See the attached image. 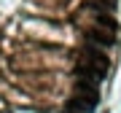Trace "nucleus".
<instances>
[{"mask_svg":"<svg viewBox=\"0 0 121 113\" xmlns=\"http://www.w3.org/2000/svg\"><path fill=\"white\" fill-rule=\"evenodd\" d=\"M97 102H99V89H97V83H94V81H86V78H78L75 86H73V102H70V108L86 113V110H94Z\"/></svg>","mask_w":121,"mask_h":113,"instance_id":"f257e3e1","label":"nucleus"},{"mask_svg":"<svg viewBox=\"0 0 121 113\" xmlns=\"http://www.w3.org/2000/svg\"><path fill=\"white\" fill-rule=\"evenodd\" d=\"M81 59H83V62H89L91 67H97V70H99V73H102V75H108L110 59H108V56H105L102 51H99L97 46H86V48H83V51H81Z\"/></svg>","mask_w":121,"mask_h":113,"instance_id":"f03ea898","label":"nucleus"},{"mask_svg":"<svg viewBox=\"0 0 121 113\" xmlns=\"http://www.w3.org/2000/svg\"><path fill=\"white\" fill-rule=\"evenodd\" d=\"M75 78H86V81H94V83H99V81L105 78V75L99 73L97 67H91L89 62H83V59H81V62L75 65Z\"/></svg>","mask_w":121,"mask_h":113,"instance_id":"7ed1b4c3","label":"nucleus"},{"mask_svg":"<svg viewBox=\"0 0 121 113\" xmlns=\"http://www.w3.org/2000/svg\"><path fill=\"white\" fill-rule=\"evenodd\" d=\"M86 35H89V40H91V43H99V46H113V43H116L113 32L102 30V27H91V30H86Z\"/></svg>","mask_w":121,"mask_h":113,"instance_id":"20e7f679","label":"nucleus"},{"mask_svg":"<svg viewBox=\"0 0 121 113\" xmlns=\"http://www.w3.org/2000/svg\"><path fill=\"white\" fill-rule=\"evenodd\" d=\"M97 27H102V30H108V32H116L118 30V22L110 16V13H99L97 11Z\"/></svg>","mask_w":121,"mask_h":113,"instance_id":"39448f33","label":"nucleus"},{"mask_svg":"<svg viewBox=\"0 0 121 113\" xmlns=\"http://www.w3.org/2000/svg\"><path fill=\"white\" fill-rule=\"evenodd\" d=\"M91 8H105V11H113L116 8V0H89Z\"/></svg>","mask_w":121,"mask_h":113,"instance_id":"423d86ee","label":"nucleus"},{"mask_svg":"<svg viewBox=\"0 0 121 113\" xmlns=\"http://www.w3.org/2000/svg\"><path fill=\"white\" fill-rule=\"evenodd\" d=\"M65 113H73V108H67V110H65Z\"/></svg>","mask_w":121,"mask_h":113,"instance_id":"0eeeda50","label":"nucleus"}]
</instances>
